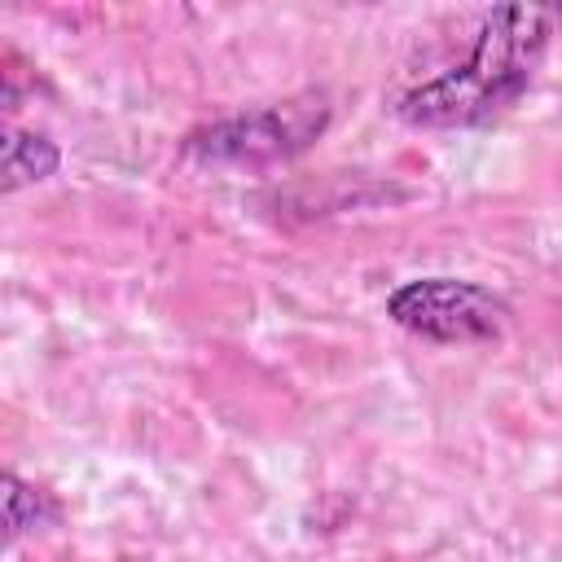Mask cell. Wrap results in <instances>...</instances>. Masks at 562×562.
Segmentation results:
<instances>
[{"mask_svg": "<svg viewBox=\"0 0 562 562\" xmlns=\"http://www.w3.org/2000/svg\"><path fill=\"white\" fill-rule=\"evenodd\" d=\"M558 9L553 4H501L483 18L479 40L461 66L408 88L395 114L413 127H474L501 114L531 83Z\"/></svg>", "mask_w": 562, "mask_h": 562, "instance_id": "cell-1", "label": "cell"}, {"mask_svg": "<svg viewBox=\"0 0 562 562\" xmlns=\"http://www.w3.org/2000/svg\"><path fill=\"white\" fill-rule=\"evenodd\" d=\"M386 316L430 342H496L509 325V303L465 277H417L386 294Z\"/></svg>", "mask_w": 562, "mask_h": 562, "instance_id": "cell-2", "label": "cell"}, {"mask_svg": "<svg viewBox=\"0 0 562 562\" xmlns=\"http://www.w3.org/2000/svg\"><path fill=\"white\" fill-rule=\"evenodd\" d=\"M329 110L325 101L312 105L307 101H290V105H268V110H250V114H237V119H224L206 132H198L189 140V154L193 158H206V162H272V158H290L299 154L321 127H325Z\"/></svg>", "mask_w": 562, "mask_h": 562, "instance_id": "cell-3", "label": "cell"}, {"mask_svg": "<svg viewBox=\"0 0 562 562\" xmlns=\"http://www.w3.org/2000/svg\"><path fill=\"white\" fill-rule=\"evenodd\" d=\"M61 154L48 136L40 132H4V149H0V167H4V193L22 189V184H35V180H48L57 171Z\"/></svg>", "mask_w": 562, "mask_h": 562, "instance_id": "cell-4", "label": "cell"}, {"mask_svg": "<svg viewBox=\"0 0 562 562\" xmlns=\"http://www.w3.org/2000/svg\"><path fill=\"white\" fill-rule=\"evenodd\" d=\"M40 522V496L18 474H4V540H18Z\"/></svg>", "mask_w": 562, "mask_h": 562, "instance_id": "cell-5", "label": "cell"}]
</instances>
